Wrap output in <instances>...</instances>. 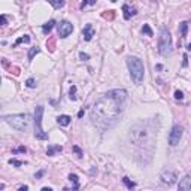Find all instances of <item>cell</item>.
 <instances>
[{"instance_id":"1","label":"cell","mask_w":191,"mask_h":191,"mask_svg":"<svg viewBox=\"0 0 191 191\" xmlns=\"http://www.w3.org/2000/svg\"><path fill=\"white\" fill-rule=\"evenodd\" d=\"M123 100L117 99L111 93H106L103 97H100L94 103L91 109V121L95 127L100 130H108L117 124L123 114Z\"/></svg>"},{"instance_id":"2","label":"cell","mask_w":191,"mask_h":191,"mask_svg":"<svg viewBox=\"0 0 191 191\" xmlns=\"http://www.w3.org/2000/svg\"><path fill=\"white\" fill-rule=\"evenodd\" d=\"M127 66H129V70H130V76L133 79L134 84H142L143 81V73H145V67H143V63L140 58L137 57H129L127 58Z\"/></svg>"},{"instance_id":"3","label":"cell","mask_w":191,"mask_h":191,"mask_svg":"<svg viewBox=\"0 0 191 191\" xmlns=\"http://www.w3.org/2000/svg\"><path fill=\"white\" fill-rule=\"evenodd\" d=\"M9 126H12L14 129L20 130V131H24L30 127V123H32V117L29 114H17V115H6L3 118Z\"/></svg>"},{"instance_id":"4","label":"cell","mask_w":191,"mask_h":191,"mask_svg":"<svg viewBox=\"0 0 191 191\" xmlns=\"http://www.w3.org/2000/svg\"><path fill=\"white\" fill-rule=\"evenodd\" d=\"M158 52L161 55H169L172 52V36L166 27L160 30V37H158Z\"/></svg>"},{"instance_id":"5","label":"cell","mask_w":191,"mask_h":191,"mask_svg":"<svg viewBox=\"0 0 191 191\" xmlns=\"http://www.w3.org/2000/svg\"><path fill=\"white\" fill-rule=\"evenodd\" d=\"M42 115H43V108L42 106H37L36 108V112H35V136L36 139H40V140H46L48 139V134L43 131L42 129Z\"/></svg>"},{"instance_id":"6","label":"cell","mask_w":191,"mask_h":191,"mask_svg":"<svg viewBox=\"0 0 191 191\" xmlns=\"http://www.w3.org/2000/svg\"><path fill=\"white\" fill-rule=\"evenodd\" d=\"M181 137H182V127L176 124V126H173L172 130H170V134H169V143H170L172 146H176V145L179 143Z\"/></svg>"},{"instance_id":"7","label":"cell","mask_w":191,"mask_h":191,"mask_svg":"<svg viewBox=\"0 0 191 191\" xmlns=\"http://www.w3.org/2000/svg\"><path fill=\"white\" fill-rule=\"evenodd\" d=\"M57 30L60 37H67L73 32V26L69 21H60V24H57Z\"/></svg>"},{"instance_id":"8","label":"cell","mask_w":191,"mask_h":191,"mask_svg":"<svg viewBox=\"0 0 191 191\" xmlns=\"http://www.w3.org/2000/svg\"><path fill=\"white\" fill-rule=\"evenodd\" d=\"M176 179H178V176H176V173H175L173 170H170V169H164V170L161 172V181H163L164 184L172 185V184H175V182H176Z\"/></svg>"},{"instance_id":"9","label":"cell","mask_w":191,"mask_h":191,"mask_svg":"<svg viewBox=\"0 0 191 191\" xmlns=\"http://www.w3.org/2000/svg\"><path fill=\"white\" fill-rule=\"evenodd\" d=\"M82 36H84V39H85L87 42L93 39V36H94V29H93V26H91V24H87V26L84 27V30H82Z\"/></svg>"},{"instance_id":"10","label":"cell","mask_w":191,"mask_h":191,"mask_svg":"<svg viewBox=\"0 0 191 191\" xmlns=\"http://www.w3.org/2000/svg\"><path fill=\"white\" fill-rule=\"evenodd\" d=\"M179 190H191V176L190 175H187V176H184L181 181H179Z\"/></svg>"},{"instance_id":"11","label":"cell","mask_w":191,"mask_h":191,"mask_svg":"<svg viewBox=\"0 0 191 191\" xmlns=\"http://www.w3.org/2000/svg\"><path fill=\"white\" fill-rule=\"evenodd\" d=\"M123 12H124V18H126V20H130V18L136 14V11H134L133 8H130L129 5H124V6H123Z\"/></svg>"},{"instance_id":"12","label":"cell","mask_w":191,"mask_h":191,"mask_svg":"<svg viewBox=\"0 0 191 191\" xmlns=\"http://www.w3.org/2000/svg\"><path fill=\"white\" fill-rule=\"evenodd\" d=\"M70 117L69 115H60V117H57V123L60 124V126H63V127H67L69 124H70Z\"/></svg>"},{"instance_id":"13","label":"cell","mask_w":191,"mask_h":191,"mask_svg":"<svg viewBox=\"0 0 191 191\" xmlns=\"http://www.w3.org/2000/svg\"><path fill=\"white\" fill-rule=\"evenodd\" d=\"M63 151V148L60 146V145H51L48 149H46V154L48 155H54L55 152H61Z\"/></svg>"},{"instance_id":"14","label":"cell","mask_w":191,"mask_h":191,"mask_svg":"<svg viewBox=\"0 0 191 191\" xmlns=\"http://www.w3.org/2000/svg\"><path fill=\"white\" fill-rule=\"evenodd\" d=\"M54 24H55V21H48L46 24H43V27H42V30H43V33L46 35V33H49L51 30H52V27H54Z\"/></svg>"},{"instance_id":"15","label":"cell","mask_w":191,"mask_h":191,"mask_svg":"<svg viewBox=\"0 0 191 191\" xmlns=\"http://www.w3.org/2000/svg\"><path fill=\"white\" fill-rule=\"evenodd\" d=\"M179 30H181V36L182 37H187V32H188V23H181L179 24Z\"/></svg>"},{"instance_id":"16","label":"cell","mask_w":191,"mask_h":191,"mask_svg":"<svg viewBox=\"0 0 191 191\" xmlns=\"http://www.w3.org/2000/svg\"><path fill=\"white\" fill-rule=\"evenodd\" d=\"M48 2H49L55 9H60V8L64 6V0H48Z\"/></svg>"},{"instance_id":"17","label":"cell","mask_w":191,"mask_h":191,"mask_svg":"<svg viewBox=\"0 0 191 191\" xmlns=\"http://www.w3.org/2000/svg\"><path fill=\"white\" fill-rule=\"evenodd\" d=\"M69 179H70V182H73V190H78V188H79L78 176H76V175H73V173H70V175H69Z\"/></svg>"},{"instance_id":"18","label":"cell","mask_w":191,"mask_h":191,"mask_svg":"<svg viewBox=\"0 0 191 191\" xmlns=\"http://www.w3.org/2000/svg\"><path fill=\"white\" fill-rule=\"evenodd\" d=\"M30 42V36H27V35H24L23 37H20V39H17V42L14 43V46H18L20 43H29Z\"/></svg>"},{"instance_id":"19","label":"cell","mask_w":191,"mask_h":191,"mask_svg":"<svg viewBox=\"0 0 191 191\" xmlns=\"http://www.w3.org/2000/svg\"><path fill=\"white\" fill-rule=\"evenodd\" d=\"M123 182H124V184H126V187H127V188H130V190L136 187V184H134L133 181H130L127 176H124V178H123Z\"/></svg>"},{"instance_id":"20","label":"cell","mask_w":191,"mask_h":191,"mask_svg":"<svg viewBox=\"0 0 191 191\" xmlns=\"http://www.w3.org/2000/svg\"><path fill=\"white\" fill-rule=\"evenodd\" d=\"M142 33H145V35H148V36H154V33H152V30H151V27H149L148 24H143Z\"/></svg>"},{"instance_id":"21","label":"cell","mask_w":191,"mask_h":191,"mask_svg":"<svg viewBox=\"0 0 191 191\" xmlns=\"http://www.w3.org/2000/svg\"><path fill=\"white\" fill-rule=\"evenodd\" d=\"M69 97H70L72 100H76V87H75V85H72V88H70V91H69Z\"/></svg>"},{"instance_id":"22","label":"cell","mask_w":191,"mask_h":191,"mask_svg":"<svg viewBox=\"0 0 191 191\" xmlns=\"http://www.w3.org/2000/svg\"><path fill=\"white\" fill-rule=\"evenodd\" d=\"M37 52H39V48H32V49L29 51V60H32V58H33V57H35Z\"/></svg>"},{"instance_id":"23","label":"cell","mask_w":191,"mask_h":191,"mask_svg":"<svg viewBox=\"0 0 191 191\" xmlns=\"http://www.w3.org/2000/svg\"><path fill=\"white\" fill-rule=\"evenodd\" d=\"M9 164H14V166H17V167H20V166H23V164H24V161H20V160H15V158H11V160H9Z\"/></svg>"},{"instance_id":"24","label":"cell","mask_w":191,"mask_h":191,"mask_svg":"<svg viewBox=\"0 0 191 191\" xmlns=\"http://www.w3.org/2000/svg\"><path fill=\"white\" fill-rule=\"evenodd\" d=\"M87 5H95V0H84V2L81 3V9H84Z\"/></svg>"},{"instance_id":"25","label":"cell","mask_w":191,"mask_h":191,"mask_svg":"<svg viewBox=\"0 0 191 191\" xmlns=\"http://www.w3.org/2000/svg\"><path fill=\"white\" fill-rule=\"evenodd\" d=\"M26 85H27L29 88H35V87H36V82H35V79H33V78H30V79H27Z\"/></svg>"},{"instance_id":"26","label":"cell","mask_w":191,"mask_h":191,"mask_svg":"<svg viewBox=\"0 0 191 191\" xmlns=\"http://www.w3.org/2000/svg\"><path fill=\"white\" fill-rule=\"evenodd\" d=\"M175 99H176V100H182V99H184L182 91H179V90H176V91H175Z\"/></svg>"},{"instance_id":"27","label":"cell","mask_w":191,"mask_h":191,"mask_svg":"<svg viewBox=\"0 0 191 191\" xmlns=\"http://www.w3.org/2000/svg\"><path fill=\"white\" fill-rule=\"evenodd\" d=\"M73 151H75V152L78 154V157H82V155H84V154H82V151H81V149H79V148H78L76 145L73 146Z\"/></svg>"},{"instance_id":"28","label":"cell","mask_w":191,"mask_h":191,"mask_svg":"<svg viewBox=\"0 0 191 191\" xmlns=\"http://www.w3.org/2000/svg\"><path fill=\"white\" fill-rule=\"evenodd\" d=\"M182 58H184L182 66H184V67H187V66H188V57H187V54H184V57H182Z\"/></svg>"},{"instance_id":"29","label":"cell","mask_w":191,"mask_h":191,"mask_svg":"<svg viewBox=\"0 0 191 191\" xmlns=\"http://www.w3.org/2000/svg\"><path fill=\"white\" fill-rule=\"evenodd\" d=\"M79 58H81V60H88V58H90V55H88V54L81 52V54H79Z\"/></svg>"},{"instance_id":"30","label":"cell","mask_w":191,"mask_h":191,"mask_svg":"<svg viewBox=\"0 0 191 191\" xmlns=\"http://www.w3.org/2000/svg\"><path fill=\"white\" fill-rule=\"evenodd\" d=\"M12 152H14V154H17V152H26V148H24V146H20L18 149H14Z\"/></svg>"},{"instance_id":"31","label":"cell","mask_w":191,"mask_h":191,"mask_svg":"<svg viewBox=\"0 0 191 191\" xmlns=\"http://www.w3.org/2000/svg\"><path fill=\"white\" fill-rule=\"evenodd\" d=\"M18 190H20V191H27V190H29V187H27V185H21Z\"/></svg>"},{"instance_id":"32","label":"cell","mask_w":191,"mask_h":191,"mask_svg":"<svg viewBox=\"0 0 191 191\" xmlns=\"http://www.w3.org/2000/svg\"><path fill=\"white\" fill-rule=\"evenodd\" d=\"M2 26H6V17L2 15Z\"/></svg>"},{"instance_id":"33","label":"cell","mask_w":191,"mask_h":191,"mask_svg":"<svg viewBox=\"0 0 191 191\" xmlns=\"http://www.w3.org/2000/svg\"><path fill=\"white\" fill-rule=\"evenodd\" d=\"M43 175V170H40V172H37V175H36V178H40Z\"/></svg>"},{"instance_id":"34","label":"cell","mask_w":191,"mask_h":191,"mask_svg":"<svg viewBox=\"0 0 191 191\" xmlns=\"http://www.w3.org/2000/svg\"><path fill=\"white\" fill-rule=\"evenodd\" d=\"M78 117H79V118H82V117H84V111H79V114H78Z\"/></svg>"},{"instance_id":"35","label":"cell","mask_w":191,"mask_h":191,"mask_svg":"<svg viewBox=\"0 0 191 191\" xmlns=\"http://www.w3.org/2000/svg\"><path fill=\"white\" fill-rule=\"evenodd\" d=\"M42 191H52V190H51V188H46V187H43V188H42Z\"/></svg>"},{"instance_id":"36","label":"cell","mask_w":191,"mask_h":191,"mask_svg":"<svg viewBox=\"0 0 191 191\" xmlns=\"http://www.w3.org/2000/svg\"><path fill=\"white\" fill-rule=\"evenodd\" d=\"M187 49H188V51H191V43H188V46H187Z\"/></svg>"},{"instance_id":"37","label":"cell","mask_w":191,"mask_h":191,"mask_svg":"<svg viewBox=\"0 0 191 191\" xmlns=\"http://www.w3.org/2000/svg\"><path fill=\"white\" fill-rule=\"evenodd\" d=\"M111 2H117V0H111Z\"/></svg>"}]
</instances>
